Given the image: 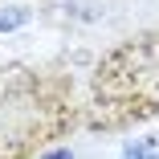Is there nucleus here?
<instances>
[{
	"label": "nucleus",
	"instance_id": "nucleus-1",
	"mask_svg": "<svg viewBox=\"0 0 159 159\" xmlns=\"http://www.w3.org/2000/svg\"><path fill=\"white\" fill-rule=\"evenodd\" d=\"M122 159H159V143L155 139H143V143H135L131 151H126Z\"/></svg>",
	"mask_w": 159,
	"mask_h": 159
},
{
	"label": "nucleus",
	"instance_id": "nucleus-3",
	"mask_svg": "<svg viewBox=\"0 0 159 159\" xmlns=\"http://www.w3.org/2000/svg\"><path fill=\"white\" fill-rule=\"evenodd\" d=\"M45 159H74L70 151H53V155H45Z\"/></svg>",
	"mask_w": 159,
	"mask_h": 159
},
{
	"label": "nucleus",
	"instance_id": "nucleus-2",
	"mask_svg": "<svg viewBox=\"0 0 159 159\" xmlns=\"http://www.w3.org/2000/svg\"><path fill=\"white\" fill-rule=\"evenodd\" d=\"M25 20V12H4L0 16V29H12V25H20Z\"/></svg>",
	"mask_w": 159,
	"mask_h": 159
}]
</instances>
